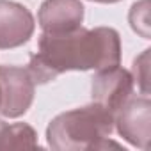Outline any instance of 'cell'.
<instances>
[{
  "instance_id": "obj_1",
  "label": "cell",
  "mask_w": 151,
  "mask_h": 151,
  "mask_svg": "<svg viewBox=\"0 0 151 151\" xmlns=\"http://www.w3.org/2000/svg\"><path fill=\"white\" fill-rule=\"evenodd\" d=\"M121 39L110 27L82 29L66 34L43 32L29 73L34 84H48L66 71H87L119 66Z\"/></svg>"
},
{
  "instance_id": "obj_8",
  "label": "cell",
  "mask_w": 151,
  "mask_h": 151,
  "mask_svg": "<svg viewBox=\"0 0 151 151\" xmlns=\"http://www.w3.org/2000/svg\"><path fill=\"white\" fill-rule=\"evenodd\" d=\"M37 133L25 123H6L0 119V149H22L36 147Z\"/></svg>"
},
{
  "instance_id": "obj_6",
  "label": "cell",
  "mask_w": 151,
  "mask_h": 151,
  "mask_svg": "<svg viewBox=\"0 0 151 151\" xmlns=\"http://www.w3.org/2000/svg\"><path fill=\"white\" fill-rule=\"evenodd\" d=\"M34 16L25 6L0 0V50L25 45L34 34Z\"/></svg>"
},
{
  "instance_id": "obj_4",
  "label": "cell",
  "mask_w": 151,
  "mask_h": 151,
  "mask_svg": "<svg viewBox=\"0 0 151 151\" xmlns=\"http://www.w3.org/2000/svg\"><path fill=\"white\" fill-rule=\"evenodd\" d=\"M114 126L124 140L146 151L151 135V101L147 94H132L114 114Z\"/></svg>"
},
{
  "instance_id": "obj_5",
  "label": "cell",
  "mask_w": 151,
  "mask_h": 151,
  "mask_svg": "<svg viewBox=\"0 0 151 151\" xmlns=\"http://www.w3.org/2000/svg\"><path fill=\"white\" fill-rule=\"evenodd\" d=\"M132 93H133L132 75L130 71L119 66L100 69L93 77V84H91L93 101L110 110L112 114L119 110V107L132 96Z\"/></svg>"
},
{
  "instance_id": "obj_7",
  "label": "cell",
  "mask_w": 151,
  "mask_h": 151,
  "mask_svg": "<svg viewBox=\"0 0 151 151\" xmlns=\"http://www.w3.org/2000/svg\"><path fill=\"white\" fill-rule=\"evenodd\" d=\"M37 22L46 34H66L82 27L84 6L80 0H45Z\"/></svg>"
},
{
  "instance_id": "obj_9",
  "label": "cell",
  "mask_w": 151,
  "mask_h": 151,
  "mask_svg": "<svg viewBox=\"0 0 151 151\" xmlns=\"http://www.w3.org/2000/svg\"><path fill=\"white\" fill-rule=\"evenodd\" d=\"M130 25L144 39H149V0H140L132 6Z\"/></svg>"
},
{
  "instance_id": "obj_10",
  "label": "cell",
  "mask_w": 151,
  "mask_h": 151,
  "mask_svg": "<svg viewBox=\"0 0 151 151\" xmlns=\"http://www.w3.org/2000/svg\"><path fill=\"white\" fill-rule=\"evenodd\" d=\"M149 48L144 50L135 60H133V68H132V78H133V84H137L140 87V93L142 94H147V73H149Z\"/></svg>"
},
{
  "instance_id": "obj_3",
  "label": "cell",
  "mask_w": 151,
  "mask_h": 151,
  "mask_svg": "<svg viewBox=\"0 0 151 151\" xmlns=\"http://www.w3.org/2000/svg\"><path fill=\"white\" fill-rule=\"evenodd\" d=\"M36 84L29 69L20 66H0V116L16 119L23 116L34 100Z\"/></svg>"
},
{
  "instance_id": "obj_11",
  "label": "cell",
  "mask_w": 151,
  "mask_h": 151,
  "mask_svg": "<svg viewBox=\"0 0 151 151\" xmlns=\"http://www.w3.org/2000/svg\"><path fill=\"white\" fill-rule=\"evenodd\" d=\"M91 2H100V4H116V2H121V0H91Z\"/></svg>"
},
{
  "instance_id": "obj_2",
  "label": "cell",
  "mask_w": 151,
  "mask_h": 151,
  "mask_svg": "<svg viewBox=\"0 0 151 151\" xmlns=\"http://www.w3.org/2000/svg\"><path fill=\"white\" fill-rule=\"evenodd\" d=\"M114 130V114L98 103L59 114L46 128L48 146L57 151H82L119 147L109 140Z\"/></svg>"
}]
</instances>
